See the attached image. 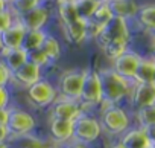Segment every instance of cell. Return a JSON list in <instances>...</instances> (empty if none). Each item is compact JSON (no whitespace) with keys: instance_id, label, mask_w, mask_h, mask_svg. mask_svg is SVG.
<instances>
[{"instance_id":"484cf974","label":"cell","mask_w":155,"mask_h":148,"mask_svg":"<svg viewBox=\"0 0 155 148\" xmlns=\"http://www.w3.org/2000/svg\"><path fill=\"white\" fill-rule=\"evenodd\" d=\"M55 14L58 20L61 22V26H65L74 20H78V14L74 9V3H65V2H56Z\"/></svg>"},{"instance_id":"1f68e13d","label":"cell","mask_w":155,"mask_h":148,"mask_svg":"<svg viewBox=\"0 0 155 148\" xmlns=\"http://www.w3.org/2000/svg\"><path fill=\"white\" fill-rule=\"evenodd\" d=\"M11 84V72L5 66V63L0 60V87H9Z\"/></svg>"},{"instance_id":"44dd1931","label":"cell","mask_w":155,"mask_h":148,"mask_svg":"<svg viewBox=\"0 0 155 148\" xmlns=\"http://www.w3.org/2000/svg\"><path fill=\"white\" fill-rule=\"evenodd\" d=\"M153 75H155V60L150 58H141L132 83L135 84H146V83H153Z\"/></svg>"},{"instance_id":"8fae6325","label":"cell","mask_w":155,"mask_h":148,"mask_svg":"<svg viewBox=\"0 0 155 148\" xmlns=\"http://www.w3.org/2000/svg\"><path fill=\"white\" fill-rule=\"evenodd\" d=\"M41 78H44L43 77V69H40L38 66L28 61L20 69H17L15 72L11 73V84L26 90L28 87H31L32 84H35Z\"/></svg>"},{"instance_id":"f1b7e54d","label":"cell","mask_w":155,"mask_h":148,"mask_svg":"<svg viewBox=\"0 0 155 148\" xmlns=\"http://www.w3.org/2000/svg\"><path fill=\"white\" fill-rule=\"evenodd\" d=\"M137 113V121L140 124V128H146L150 125H155V104L140 108L135 112Z\"/></svg>"},{"instance_id":"6da1fadb","label":"cell","mask_w":155,"mask_h":148,"mask_svg":"<svg viewBox=\"0 0 155 148\" xmlns=\"http://www.w3.org/2000/svg\"><path fill=\"white\" fill-rule=\"evenodd\" d=\"M97 72L102 84V98H104L102 105H119L125 98L131 95L132 83L119 77L111 67Z\"/></svg>"},{"instance_id":"8992f818","label":"cell","mask_w":155,"mask_h":148,"mask_svg":"<svg viewBox=\"0 0 155 148\" xmlns=\"http://www.w3.org/2000/svg\"><path fill=\"white\" fill-rule=\"evenodd\" d=\"M84 78H85V70L84 69L64 70L58 77V81L55 83L59 98H65V99H71V101H79L81 99Z\"/></svg>"},{"instance_id":"ffe728a7","label":"cell","mask_w":155,"mask_h":148,"mask_svg":"<svg viewBox=\"0 0 155 148\" xmlns=\"http://www.w3.org/2000/svg\"><path fill=\"white\" fill-rule=\"evenodd\" d=\"M0 60L5 63L8 70L12 73L17 69H20L23 64L28 63V52L25 49H14V50H3L0 55Z\"/></svg>"},{"instance_id":"d4e9b609","label":"cell","mask_w":155,"mask_h":148,"mask_svg":"<svg viewBox=\"0 0 155 148\" xmlns=\"http://www.w3.org/2000/svg\"><path fill=\"white\" fill-rule=\"evenodd\" d=\"M128 43H129V40L120 38V40H111V41L102 44L101 47H102V50H104V55H105L108 60L114 61L116 58H119L122 53H125V52L128 50Z\"/></svg>"},{"instance_id":"d6a6232c","label":"cell","mask_w":155,"mask_h":148,"mask_svg":"<svg viewBox=\"0 0 155 148\" xmlns=\"http://www.w3.org/2000/svg\"><path fill=\"white\" fill-rule=\"evenodd\" d=\"M12 101V95L9 87H0V108H9Z\"/></svg>"},{"instance_id":"9c48e42d","label":"cell","mask_w":155,"mask_h":148,"mask_svg":"<svg viewBox=\"0 0 155 148\" xmlns=\"http://www.w3.org/2000/svg\"><path fill=\"white\" fill-rule=\"evenodd\" d=\"M50 9L43 3L28 12H23L17 15V22L26 29V31H46V26L50 20Z\"/></svg>"},{"instance_id":"4fadbf2b","label":"cell","mask_w":155,"mask_h":148,"mask_svg":"<svg viewBox=\"0 0 155 148\" xmlns=\"http://www.w3.org/2000/svg\"><path fill=\"white\" fill-rule=\"evenodd\" d=\"M129 40V28H128V22L122 20V19H116L113 17L108 25L101 31V34L96 37V41L99 46L111 41V40Z\"/></svg>"},{"instance_id":"83f0119b","label":"cell","mask_w":155,"mask_h":148,"mask_svg":"<svg viewBox=\"0 0 155 148\" xmlns=\"http://www.w3.org/2000/svg\"><path fill=\"white\" fill-rule=\"evenodd\" d=\"M44 0H12L9 3V8L12 9V12L15 15H20L23 12H28L40 5H43Z\"/></svg>"},{"instance_id":"7402d4cb","label":"cell","mask_w":155,"mask_h":148,"mask_svg":"<svg viewBox=\"0 0 155 148\" xmlns=\"http://www.w3.org/2000/svg\"><path fill=\"white\" fill-rule=\"evenodd\" d=\"M41 50L46 53V57L49 58V61L53 64V63H56V61L61 58V53H62V46H61L59 40H58L55 35L47 34V37H46V38H44V41H43Z\"/></svg>"},{"instance_id":"f546056e","label":"cell","mask_w":155,"mask_h":148,"mask_svg":"<svg viewBox=\"0 0 155 148\" xmlns=\"http://www.w3.org/2000/svg\"><path fill=\"white\" fill-rule=\"evenodd\" d=\"M28 61L32 63V64H35V66H38L40 69H44V67H47V66L52 64V63L49 61V58L46 57V53H44L41 49L34 50V52H29V53H28Z\"/></svg>"},{"instance_id":"277c9868","label":"cell","mask_w":155,"mask_h":148,"mask_svg":"<svg viewBox=\"0 0 155 148\" xmlns=\"http://www.w3.org/2000/svg\"><path fill=\"white\" fill-rule=\"evenodd\" d=\"M25 95H26L28 102L34 108H40V110H44V108L49 110L50 105L59 98L55 83L50 81L49 78H41L40 81L28 87L25 90Z\"/></svg>"},{"instance_id":"836d02e7","label":"cell","mask_w":155,"mask_h":148,"mask_svg":"<svg viewBox=\"0 0 155 148\" xmlns=\"http://www.w3.org/2000/svg\"><path fill=\"white\" fill-rule=\"evenodd\" d=\"M144 134H146V139L149 142L150 146H155V125H150V127H146L143 128Z\"/></svg>"},{"instance_id":"8d00e7d4","label":"cell","mask_w":155,"mask_h":148,"mask_svg":"<svg viewBox=\"0 0 155 148\" xmlns=\"http://www.w3.org/2000/svg\"><path fill=\"white\" fill-rule=\"evenodd\" d=\"M64 148H91V145H85V143H81V142L71 140V142H70V143H67Z\"/></svg>"},{"instance_id":"9a60e30c","label":"cell","mask_w":155,"mask_h":148,"mask_svg":"<svg viewBox=\"0 0 155 148\" xmlns=\"http://www.w3.org/2000/svg\"><path fill=\"white\" fill-rule=\"evenodd\" d=\"M26 29L15 20L6 31H3L0 34L2 38V46L3 50H14V49H20L23 44V38H25Z\"/></svg>"},{"instance_id":"ab89813d","label":"cell","mask_w":155,"mask_h":148,"mask_svg":"<svg viewBox=\"0 0 155 148\" xmlns=\"http://www.w3.org/2000/svg\"><path fill=\"white\" fill-rule=\"evenodd\" d=\"M0 148H11L9 142H0Z\"/></svg>"},{"instance_id":"e0dca14e","label":"cell","mask_w":155,"mask_h":148,"mask_svg":"<svg viewBox=\"0 0 155 148\" xmlns=\"http://www.w3.org/2000/svg\"><path fill=\"white\" fill-rule=\"evenodd\" d=\"M107 6H108L113 17L122 19L126 22L129 19H134L138 8H140L135 0H110L107 3Z\"/></svg>"},{"instance_id":"d6986e66","label":"cell","mask_w":155,"mask_h":148,"mask_svg":"<svg viewBox=\"0 0 155 148\" xmlns=\"http://www.w3.org/2000/svg\"><path fill=\"white\" fill-rule=\"evenodd\" d=\"M120 142L126 148H150L143 128H129L120 136Z\"/></svg>"},{"instance_id":"f6af8a7d","label":"cell","mask_w":155,"mask_h":148,"mask_svg":"<svg viewBox=\"0 0 155 148\" xmlns=\"http://www.w3.org/2000/svg\"><path fill=\"white\" fill-rule=\"evenodd\" d=\"M153 57H155V43H153Z\"/></svg>"},{"instance_id":"b9f144b4","label":"cell","mask_w":155,"mask_h":148,"mask_svg":"<svg viewBox=\"0 0 155 148\" xmlns=\"http://www.w3.org/2000/svg\"><path fill=\"white\" fill-rule=\"evenodd\" d=\"M56 2H65V3H74L76 0H56Z\"/></svg>"},{"instance_id":"e575fe53","label":"cell","mask_w":155,"mask_h":148,"mask_svg":"<svg viewBox=\"0 0 155 148\" xmlns=\"http://www.w3.org/2000/svg\"><path fill=\"white\" fill-rule=\"evenodd\" d=\"M0 142H9L11 143V134L5 125H0Z\"/></svg>"},{"instance_id":"4dcf8cb0","label":"cell","mask_w":155,"mask_h":148,"mask_svg":"<svg viewBox=\"0 0 155 148\" xmlns=\"http://www.w3.org/2000/svg\"><path fill=\"white\" fill-rule=\"evenodd\" d=\"M15 20H17V15L12 12L11 8L3 11V12H0V34H2L3 31H6Z\"/></svg>"},{"instance_id":"681fc988","label":"cell","mask_w":155,"mask_h":148,"mask_svg":"<svg viewBox=\"0 0 155 148\" xmlns=\"http://www.w3.org/2000/svg\"><path fill=\"white\" fill-rule=\"evenodd\" d=\"M150 148H155V146H150Z\"/></svg>"},{"instance_id":"f35d334b","label":"cell","mask_w":155,"mask_h":148,"mask_svg":"<svg viewBox=\"0 0 155 148\" xmlns=\"http://www.w3.org/2000/svg\"><path fill=\"white\" fill-rule=\"evenodd\" d=\"M6 9H9V3L5 2V0H0V12H3Z\"/></svg>"},{"instance_id":"ac0fdd59","label":"cell","mask_w":155,"mask_h":148,"mask_svg":"<svg viewBox=\"0 0 155 148\" xmlns=\"http://www.w3.org/2000/svg\"><path fill=\"white\" fill-rule=\"evenodd\" d=\"M64 37L71 44H81L85 40H88V31H87V22L84 20H74L65 26H61Z\"/></svg>"},{"instance_id":"bcb514c9","label":"cell","mask_w":155,"mask_h":148,"mask_svg":"<svg viewBox=\"0 0 155 148\" xmlns=\"http://www.w3.org/2000/svg\"><path fill=\"white\" fill-rule=\"evenodd\" d=\"M152 35H153V38H155V31H152Z\"/></svg>"},{"instance_id":"ee69618b","label":"cell","mask_w":155,"mask_h":148,"mask_svg":"<svg viewBox=\"0 0 155 148\" xmlns=\"http://www.w3.org/2000/svg\"><path fill=\"white\" fill-rule=\"evenodd\" d=\"M49 148H64V146H59V145H50Z\"/></svg>"},{"instance_id":"603a6c76","label":"cell","mask_w":155,"mask_h":148,"mask_svg":"<svg viewBox=\"0 0 155 148\" xmlns=\"http://www.w3.org/2000/svg\"><path fill=\"white\" fill-rule=\"evenodd\" d=\"M47 31H26L25 38H23V44L21 49H25L28 53L41 49L44 38L47 37Z\"/></svg>"},{"instance_id":"5bb4252c","label":"cell","mask_w":155,"mask_h":148,"mask_svg":"<svg viewBox=\"0 0 155 148\" xmlns=\"http://www.w3.org/2000/svg\"><path fill=\"white\" fill-rule=\"evenodd\" d=\"M131 105L137 112L140 108L149 107L155 104V84L153 83H146V84H132L131 89Z\"/></svg>"},{"instance_id":"7a4b0ae2","label":"cell","mask_w":155,"mask_h":148,"mask_svg":"<svg viewBox=\"0 0 155 148\" xmlns=\"http://www.w3.org/2000/svg\"><path fill=\"white\" fill-rule=\"evenodd\" d=\"M6 128L11 134V142L15 139L32 136L37 128V118L23 107L11 105Z\"/></svg>"},{"instance_id":"7bdbcfd3","label":"cell","mask_w":155,"mask_h":148,"mask_svg":"<svg viewBox=\"0 0 155 148\" xmlns=\"http://www.w3.org/2000/svg\"><path fill=\"white\" fill-rule=\"evenodd\" d=\"M2 52H3V46H2V38H0V55H2Z\"/></svg>"},{"instance_id":"30bf717a","label":"cell","mask_w":155,"mask_h":148,"mask_svg":"<svg viewBox=\"0 0 155 148\" xmlns=\"http://www.w3.org/2000/svg\"><path fill=\"white\" fill-rule=\"evenodd\" d=\"M47 131H49V137L53 145L65 146L67 143L73 140V122L70 121L49 118Z\"/></svg>"},{"instance_id":"7dc6e473","label":"cell","mask_w":155,"mask_h":148,"mask_svg":"<svg viewBox=\"0 0 155 148\" xmlns=\"http://www.w3.org/2000/svg\"><path fill=\"white\" fill-rule=\"evenodd\" d=\"M5 2H8V3H11V2H12V0H5Z\"/></svg>"},{"instance_id":"c3c4849f","label":"cell","mask_w":155,"mask_h":148,"mask_svg":"<svg viewBox=\"0 0 155 148\" xmlns=\"http://www.w3.org/2000/svg\"><path fill=\"white\" fill-rule=\"evenodd\" d=\"M153 84H155V75H153Z\"/></svg>"},{"instance_id":"3957f363","label":"cell","mask_w":155,"mask_h":148,"mask_svg":"<svg viewBox=\"0 0 155 148\" xmlns=\"http://www.w3.org/2000/svg\"><path fill=\"white\" fill-rule=\"evenodd\" d=\"M99 122L102 131L110 136H122L129 130L131 125L129 115L120 105H104L101 110Z\"/></svg>"},{"instance_id":"cb8c5ba5","label":"cell","mask_w":155,"mask_h":148,"mask_svg":"<svg viewBox=\"0 0 155 148\" xmlns=\"http://www.w3.org/2000/svg\"><path fill=\"white\" fill-rule=\"evenodd\" d=\"M138 25L147 31H155V5H146L138 8L135 17Z\"/></svg>"},{"instance_id":"60d3db41","label":"cell","mask_w":155,"mask_h":148,"mask_svg":"<svg viewBox=\"0 0 155 148\" xmlns=\"http://www.w3.org/2000/svg\"><path fill=\"white\" fill-rule=\"evenodd\" d=\"M96 2H97V3H101V5H107V3L110 2V0H96Z\"/></svg>"},{"instance_id":"52a82bcc","label":"cell","mask_w":155,"mask_h":148,"mask_svg":"<svg viewBox=\"0 0 155 148\" xmlns=\"http://www.w3.org/2000/svg\"><path fill=\"white\" fill-rule=\"evenodd\" d=\"M79 102L82 104L85 112H88L90 107L102 105V102H104L102 84H101V78H99V72L97 70L85 69V78H84Z\"/></svg>"},{"instance_id":"7c38bea8","label":"cell","mask_w":155,"mask_h":148,"mask_svg":"<svg viewBox=\"0 0 155 148\" xmlns=\"http://www.w3.org/2000/svg\"><path fill=\"white\" fill-rule=\"evenodd\" d=\"M140 61H141V57L138 53H135L132 50H126L125 53H122L119 58H116L113 61V67L111 69L117 73L119 77H122V78H125V80L132 83L135 70H137Z\"/></svg>"},{"instance_id":"4316f807","label":"cell","mask_w":155,"mask_h":148,"mask_svg":"<svg viewBox=\"0 0 155 148\" xmlns=\"http://www.w3.org/2000/svg\"><path fill=\"white\" fill-rule=\"evenodd\" d=\"M99 6H101V3H97L96 0H76L74 2V9H76L78 19L84 20V22H88Z\"/></svg>"},{"instance_id":"d590c367","label":"cell","mask_w":155,"mask_h":148,"mask_svg":"<svg viewBox=\"0 0 155 148\" xmlns=\"http://www.w3.org/2000/svg\"><path fill=\"white\" fill-rule=\"evenodd\" d=\"M8 118H9V108H0V125L6 127Z\"/></svg>"},{"instance_id":"74e56055","label":"cell","mask_w":155,"mask_h":148,"mask_svg":"<svg viewBox=\"0 0 155 148\" xmlns=\"http://www.w3.org/2000/svg\"><path fill=\"white\" fill-rule=\"evenodd\" d=\"M107 148H126V146H125V145H123L120 140H117V142H113V143H110Z\"/></svg>"},{"instance_id":"ba28073f","label":"cell","mask_w":155,"mask_h":148,"mask_svg":"<svg viewBox=\"0 0 155 148\" xmlns=\"http://www.w3.org/2000/svg\"><path fill=\"white\" fill-rule=\"evenodd\" d=\"M84 107L79 101H71L65 98H58L49 108V118L55 119H62V121H70L74 122L84 113Z\"/></svg>"},{"instance_id":"2e32d148","label":"cell","mask_w":155,"mask_h":148,"mask_svg":"<svg viewBox=\"0 0 155 148\" xmlns=\"http://www.w3.org/2000/svg\"><path fill=\"white\" fill-rule=\"evenodd\" d=\"M113 19L110 9L107 5H101L96 12L91 15V19L87 22V31H88V40H96V37L101 34V31L108 25V22Z\"/></svg>"},{"instance_id":"5b68a950","label":"cell","mask_w":155,"mask_h":148,"mask_svg":"<svg viewBox=\"0 0 155 148\" xmlns=\"http://www.w3.org/2000/svg\"><path fill=\"white\" fill-rule=\"evenodd\" d=\"M104 134L99 118L93 116L90 112H84L73 122V140L85 145L96 143Z\"/></svg>"}]
</instances>
